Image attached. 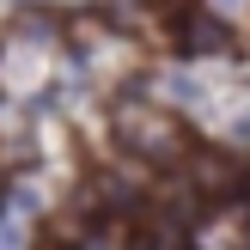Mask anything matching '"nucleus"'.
Masks as SVG:
<instances>
[{
	"label": "nucleus",
	"instance_id": "obj_1",
	"mask_svg": "<svg viewBox=\"0 0 250 250\" xmlns=\"http://www.w3.org/2000/svg\"><path fill=\"white\" fill-rule=\"evenodd\" d=\"M214 6H220V12H244V0H214Z\"/></svg>",
	"mask_w": 250,
	"mask_h": 250
}]
</instances>
